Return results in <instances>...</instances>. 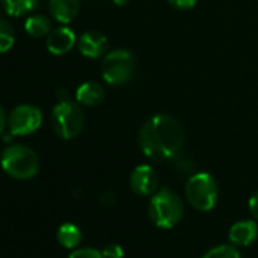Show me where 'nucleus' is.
Returning <instances> with one entry per match:
<instances>
[{
	"label": "nucleus",
	"instance_id": "f257e3e1",
	"mask_svg": "<svg viewBox=\"0 0 258 258\" xmlns=\"http://www.w3.org/2000/svg\"><path fill=\"white\" fill-rule=\"evenodd\" d=\"M184 127L179 120L169 114L151 117L139 133V146L142 152L154 160H175L184 148Z\"/></svg>",
	"mask_w": 258,
	"mask_h": 258
},
{
	"label": "nucleus",
	"instance_id": "f03ea898",
	"mask_svg": "<svg viewBox=\"0 0 258 258\" xmlns=\"http://www.w3.org/2000/svg\"><path fill=\"white\" fill-rule=\"evenodd\" d=\"M2 169L14 179H31L40 170V158L37 152L25 145H11L0 157Z\"/></svg>",
	"mask_w": 258,
	"mask_h": 258
},
{
	"label": "nucleus",
	"instance_id": "7ed1b4c3",
	"mask_svg": "<svg viewBox=\"0 0 258 258\" xmlns=\"http://www.w3.org/2000/svg\"><path fill=\"white\" fill-rule=\"evenodd\" d=\"M184 216V205L181 198L169 190L160 188L149 202V217L152 223L163 229L176 226Z\"/></svg>",
	"mask_w": 258,
	"mask_h": 258
},
{
	"label": "nucleus",
	"instance_id": "20e7f679",
	"mask_svg": "<svg viewBox=\"0 0 258 258\" xmlns=\"http://www.w3.org/2000/svg\"><path fill=\"white\" fill-rule=\"evenodd\" d=\"M85 126L82 108L70 100H59L52 111V127L58 137L64 140L76 139Z\"/></svg>",
	"mask_w": 258,
	"mask_h": 258
},
{
	"label": "nucleus",
	"instance_id": "39448f33",
	"mask_svg": "<svg viewBox=\"0 0 258 258\" xmlns=\"http://www.w3.org/2000/svg\"><path fill=\"white\" fill-rule=\"evenodd\" d=\"M136 72V59L131 52L115 49L105 55L100 66V73L108 85H123L129 82Z\"/></svg>",
	"mask_w": 258,
	"mask_h": 258
},
{
	"label": "nucleus",
	"instance_id": "423d86ee",
	"mask_svg": "<svg viewBox=\"0 0 258 258\" xmlns=\"http://www.w3.org/2000/svg\"><path fill=\"white\" fill-rule=\"evenodd\" d=\"M217 184L210 173H195L185 185V198L198 211H210L217 202Z\"/></svg>",
	"mask_w": 258,
	"mask_h": 258
},
{
	"label": "nucleus",
	"instance_id": "0eeeda50",
	"mask_svg": "<svg viewBox=\"0 0 258 258\" xmlns=\"http://www.w3.org/2000/svg\"><path fill=\"white\" fill-rule=\"evenodd\" d=\"M43 123V112L31 103L17 105L8 115V129L14 137H23L38 131Z\"/></svg>",
	"mask_w": 258,
	"mask_h": 258
},
{
	"label": "nucleus",
	"instance_id": "6e6552de",
	"mask_svg": "<svg viewBox=\"0 0 258 258\" xmlns=\"http://www.w3.org/2000/svg\"><path fill=\"white\" fill-rule=\"evenodd\" d=\"M158 173L148 164L136 167L129 178L131 190L139 196H152L158 191Z\"/></svg>",
	"mask_w": 258,
	"mask_h": 258
},
{
	"label": "nucleus",
	"instance_id": "1a4fd4ad",
	"mask_svg": "<svg viewBox=\"0 0 258 258\" xmlns=\"http://www.w3.org/2000/svg\"><path fill=\"white\" fill-rule=\"evenodd\" d=\"M76 44V34L69 26H59L56 29H52V32L47 35L46 46L47 50L52 55H66L69 53Z\"/></svg>",
	"mask_w": 258,
	"mask_h": 258
},
{
	"label": "nucleus",
	"instance_id": "9d476101",
	"mask_svg": "<svg viewBox=\"0 0 258 258\" xmlns=\"http://www.w3.org/2000/svg\"><path fill=\"white\" fill-rule=\"evenodd\" d=\"M78 47L84 56L96 59L106 53L108 40L103 34H100L97 31H88L81 35V38L78 41Z\"/></svg>",
	"mask_w": 258,
	"mask_h": 258
},
{
	"label": "nucleus",
	"instance_id": "9b49d317",
	"mask_svg": "<svg viewBox=\"0 0 258 258\" xmlns=\"http://www.w3.org/2000/svg\"><path fill=\"white\" fill-rule=\"evenodd\" d=\"M229 240L235 246H249L258 237V225L253 220H240L229 228Z\"/></svg>",
	"mask_w": 258,
	"mask_h": 258
},
{
	"label": "nucleus",
	"instance_id": "f8f14e48",
	"mask_svg": "<svg viewBox=\"0 0 258 258\" xmlns=\"http://www.w3.org/2000/svg\"><path fill=\"white\" fill-rule=\"evenodd\" d=\"M79 0H50L49 2V11L52 17L61 25H69L73 22L79 14Z\"/></svg>",
	"mask_w": 258,
	"mask_h": 258
},
{
	"label": "nucleus",
	"instance_id": "ddd939ff",
	"mask_svg": "<svg viewBox=\"0 0 258 258\" xmlns=\"http://www.w3.org/2000/svg\"><path fill=\"white\" fill-rule=\"evenodd\" d=\"M105 99V90L97 82H84L76 90V100L84 106H97Z\"/></svg>",
	"mask_w": 258,
	"mask_h": 258
},
{
	"label": "nucleus",
	"instance_id": "4468645a",
	"mask_svg": "<svg viewBox=\"0 0 258 258\" xmlns=\"http://www.w3.org/2000/svg\"><path fill=\"white\" fill-rule=\"evenodd\" d=\"M25 31L34 38H44L52 32V22L41 14H35L26 19Z\"/></svg>",
	"mask_w": 258,
	"mask_h": 258
},
{
	"label": "nucleus",
	"instance_id": "2eb2a0df",
	"mask_svg": "<svg viewBox=\"0 0 258 258\" xmlns=\"http://www.w3.org/2000/svg\"><path fill=\"white\" fill-rule=\"evenodd\" d=\"M4 11L11 17H22L32 13L40 0H0Z\"/></svg>",
	"mask_w": 258,
	"mask_h": 258
},
{
	"label": "nucleus",
	"instance_id": "dca6fc26",
	"mask_svg": "<svg viewBox=\"0 0 258 258\" xmlns=\"http://www.w3.org/2000/svg\"><path fill=\"white\" fill-rule=\"evenodd\" d=\"M56 237H58V241L61 246H64L67 249H75L81 243L82 232L75 223H64L59 226Z\"/></svg>",
	"mask_w": 258,
	"mask_h": 258
},
{
	"label": "nucleus",
	"instance_id": "f3484780",
	"mask_svg": "<svg viewBox=\"0 0 258 258\" xmlns=\"http://www.w3.org/2000/svg\"><path fill=\"white\" fill-rule=\"evenodd\" d=\"M16 43V32L11 23L0 17V53H7Z\"/></svg>",
	"mask_w": 258,
	"mask_h": 258
},
{
	"label": "nucleus",
	"instance_id": "a211bd4d",
	"mask_svg": "<svg viewBox=\"0 0 258 258\" xmlns=\"http://www.w3.org/2000/svg\"><path fill=\"white\" fill-rule=\"evenodd\" d=\"M202 258H241L238 250L231 244H220L210 249Z\"/></svg>",
	"mask_w": 258,
	"mask_h": 258
},
{
	"label": "nucleus",
	"instance_id": "6ab92c4d",
	"mask_svg": "<svg viewBox=\"0 0 258 258\" xmlns=\"http://www.w3.org/2000/svg\"><path fill=\"white\" fill-rule=\"evenodd\" d=\"M69 258H103V255L100 250L94 247H82V249L73 250Z\"/></svg>",
	"mask_w": 258,
	"mask_h": 258
},
{
	"label": "nucleus",
	"instance_id": "aec40b11",
	"mask_svg": "<svg viewBox=\"0 0 258 258\" xmlns=\"http://www.w3.org/2000/svg\"><path fill=\"white\" fill-rule=\"evenodd\" d=\"M102 255L103 258H123L124 255V250L120 244L117 243H111V244H106L102 250Z\"/></svg>",
	"mask_w": 258,
	"mask_h": 258
},
{
	"label": "nucleus",
	"instance_id": "412c9836",
	"mask_svg": "<svg viewBox=\"0 0 258 258\" xmlns=\"http://www.w3.org/2000/svg\"><path fill=\"white\" fill-rule=\"evenodd\" d=\"M99 202H100L103 207H106V208L115 207V204H117V195H115L112 190H106V191H103V193L100 195Z\"/></svg>",
	"mask_w": 258,
	"mask_h": 258
},
{
	"label": "nucleus",
	"instance_id": "4be33fe9",
	"mask_svg": "<svg viewBox=\"0 0 258 258\" xmlns=\"http://www.w3.org/2000/svg\"><path fill=\"white\" fill-rule=\"evenodd\" d=\"M198 0H169V4L176 8V10H181V11H185V10H191L195 5H196Z\"/></svg>",
	"mask_w": 258,
	"mask_h": 258
},
{
	"label": "nucleus",
	"instance_id": "5701e85b",
	"mask_svg": "<svg viewBox=\"0 0 258 258\" xmlns=\"http://www.w3.org/2000/svg\"><path fill=\"white\" fill-rule=\"evenodd\" d=\"M249 211L258 220V191H255L249 199Z\"/></svg>",
	"mask_w": 258,
	"mask_h": 258
},
{
	"label": "nucleus",
	"instance_id": "b1692460",
	"mask_svg": "<svg viewBox=\"0 0 258 258\" xmlns=\"http://www.w3.org/2000/svg\"><path fill=\"white\" fill-rule=\"evenodd\" d=\"M8 126V117H7V112H5V109L0 106V136L4 134V131H5V127Z\"/></svg>",
	"mask_w": 258,
	"mask_h": 258
},
{
	"label": "nucleus",
	"instance_id": "393cba45",
	"mask_svg": "<svg viewBox=\"0 0 258 258\" xmlns=\"http://www.w3.org/2000/svg\"><path fill=\"white\" fill-rule=\"evenodd\" d=\"M112 2L117 5V7H124V5H127L131 0H112Z\"/></svg>",
	"mask_w": 258,
	"mask_h": 258
}]
</instances>
